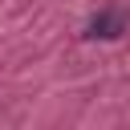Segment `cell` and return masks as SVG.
<instances>
[{
	"label": "cell",
	"mask_w": 130,
	"mask_h": 130,
	"mask_svg": "<svg viewBox=\"0 0 130 130\" xmlns=\"http://www.w3.org/2000/svg\"><path fill=\"white\" fill-rule=\"evenodd\" d=\"M122 28H126V16L122 12H102V16L89 20V37H118Z\"/></svg>",
	"instance_id": "obj_1"
}]
</instances>
